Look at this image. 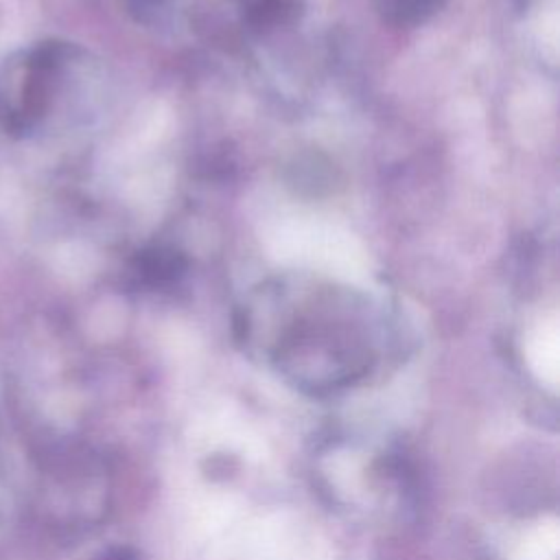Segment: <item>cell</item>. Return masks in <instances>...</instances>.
I'll return each mask as SVG.
<instances>
[{"label":"cell","mask_w":560,"mask_h":560,"mask_svg":"<svg viewBox=\"0 0 560 560\" xmlns=\"http://www.w3.org/2000/svg\"><path fill=\"white\" fill-rule=\"evenodd\" d=\"M186 262L175 249L153 247L136 258V273L149 282H168L184 271Z\"/></svg>","instance_id":"2"},{"label":"cell","mask_w":560,"mask_h":560,"mask_svg":"<svg viewBox=\"0 0 560 560\" xmlns=\"http://www.w3.org/2000/svg\"><path fill=\"white\" fill-rule=\"evenodd\" d=\"M446 0H376L383 22L400 28H411L440 11Z\"/></svg>","instance_id":"1"},{"label":"cell","mask_w":560,"mask_h":560,"mask_svg":"<svg viewBox=\"0 0 560 560\" xmlns=\"http://www.w3.org/2000/svg\"><path fill=\"white\" fill-rule=\"evenodd\" d=\"M164 0H129V4L133 9H140V11H147V9H153V7H160Z\"/></svg>","instance_id":"3"}]
</instances>
